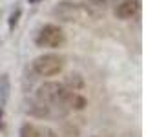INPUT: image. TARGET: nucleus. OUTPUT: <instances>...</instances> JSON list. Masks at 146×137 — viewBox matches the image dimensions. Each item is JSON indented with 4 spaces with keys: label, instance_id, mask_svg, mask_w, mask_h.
I'll use <instances>...</instances> for the list:
<instances>
[{
    "label": "nucleus",
    "instance_id": "obj_1",
    "mask_svg": "<svg viewBox=\"0 0 146 137\" xmlns=\"http://www.w3.org/2000/svg\"><path fill=\"white\" fill-rule=\"evenodd\" d=\"M66 93H68V88L60 82H44V84L38 86V90H36V97L40 102L48 104L49 108L55 106V108H62L64 112H66V108H64V99H66Z\"/></svg>",
    "mask_w": 146,
    "mask_h": 137
},
{
    "label": "nucleus",
    "instance_id": "obj_9",
    "mask_svg": "<svg viewBox=\"0 0 146 137\" xmlns=\"http://www.w3.org/2000/svg\"><path fill=\"white\" fill-rule=\"evenodd\" d=\"M84 84H86L84 77H82L80 73H70V75L66 77V80H64V86L71 91H80L84 88Z\"/></svg>",
    "mask_w": 146,
    "mask_h": 137
},
{
    "label": "nucleus",
    "instance_id": "obj_15",
    "mask_svg": "<svg viewBox=\"0 0 146 137\" xmlns=\"http://www.w3.org/2000/svg\"><path fill=\"white\" fill-rule=\"evenodd\" d=\"M27 2H29V4H33V6H35V4H40V2H44V0H27Z\"/></svg>",
    "mask_w": 146,
    "mask_h": 137
},
{
    "label": "nucleus",
    "instance_id": "obj_14",
    "mask_svg": "<svg viewBox=\"0 0 146 137\" xmlns=\"http://www.w3.org/2000/svg\"><path fill=\"white\" fill-rule=\"evenodd\" d=\"M0 130H4V108L0 106Z\"/></svg>",
    "mask_w": 146,
    "mask_h": 137
},
{
    "label": "nucleus",
    "instance_id": "obj_8",
    "mask_svg": "<svg viewBox=\"0 0 146 137\" xmlns=\"http://www.w3.org/2000/svg\"><path fill=\"white\" fill-rule=\"evenodd\" d=\"M26 112L29 113V115H33V117H38V119H44V117H49V115H51V108H49L48 104L40 102L38 99L31 100V102L27 104Z\"/></svg>",
    "mask_w": 146,
    "mask_h": 137
},
{
    "label": "nucleus",
    "instance_id": "obj_12",
    "mask_svg": "<svg viewBox=\"0 0 146 137\" xmlns=\"http://www.w3.org/2000/svg\"><path fill=\"white\" fill-rule=\"evenodd\" d=\"M20 137H36V126L31 122H24L20 128Z\"/></svg>",
    "mask_w": 146,
    "mask_h": 137
},
{
    "label": "nucleus",
    "instance_id": "obj_4",
    "mask_svg": "<svg viewBox=\"0 0 146 137\" xmlns=\"http://www.w3.org/2000/svg\"><path fill=\"white\" fill-rule=\"evenodd\" d=\"M82 7L80 4H75L71 0H62L51 9V15L62 22H77L82 17Z\"/></svg>",
    "mask_w": 146,
    "mask_h": 137
},
{
    "label": "nucleus",
    "instance_id": "obj_3",
    "mask_svg": "<svg viewBox=\"0 0 146 137\" xmlns=\"http://www.w3.org/2000/svg\"><path fill=\"white\" fill-rule=\"evenodd\" d=\"M66 40V35H64L62 27L57 24H44L36 33L35 44L38 48H60Z\"/></svg>",
    "mask_w": 146,
    "mask_h": 137
},
{
    "label": "nucleus",
    "instance_id": "obj_6",
    "mask_svg": "<svg viewBox=\"0 0 146 137\" xmlns=\"http://www.w3.org/2000/svg\"><path fill=\"white\" fill-rule=\"evenodd\" d=\"M141 11V0H121L115 6V17L121 20H128L139 15Z\"/></svg>",
    "mask_w": 146,
    "mask_h": 137
},
{
    "label": "nucleus",
    "instance_id": "obj_5",
    "mask_svg": "<svg viewBox=\"0 0 146 137\" xmlns=\"http://www.w3.org/2000/svg\"><path fill=\"white\" fill-rule=\"evenodd\" d=\"M115 4V0H84L82 11L88 13V17L91 18H100L102 15H106V11Z\"/></svg>",
    "mask_w": 146,
    "mask_h": 137
},
{
    "label": "nucleus",
    "instance_id": "obj_7",
    "mask_svg": "<svg viewBox=\"0 0 146 137\" xmlns=\"http://www.w3.org/2000/svg\"><path fill=\"white\" fill-rule=\"evenodd\" d=\"M86 106H88V100H86V97L79 95L77 91L68 90L66 99H64V108H66V110H84Z\"/></svg>",
    "mask_w": 146,
    "mask_h": 137
},
{
    "label": "nucleus",
    "instance_id": "obj_11",
    "mask_svg": "<svg viewBox=\"0 0 146 137\" xmlns=\"http://www.w3.org/2000/svg\"><path fill=\"white\" fill-rule=\"evenodd\" d=\"M20 17H22V7H20V6H17V7L11 11L9 18H7L9 31H15V27H17V24H18V20H20Z\"/></svg>",
    "mask_w": 146,
    "mask_h": 137
},
{
    "label": "nucleus",
    "instance_id": "obj_2",
    "mask_svg": "<svg viewBox=\"0 0 146 137\" xmlns=\"http://www.w3.org/2000/svg\"><path fill=\"white\" fill-rule=\"evenodd\" d=\"M31 68H33V71L38 77H53V75H58L62 71L64 59L57 53H44V55L35 59Z\"/></svg>",
    "mask_w": 146,
    "mask_h": 137
},
{
    "label": "nucleus",
    "instance_id": "obj_13",
    "mask_svg": "<svg viewBox=\"0 0 146 137\" xmlns=\"http://www.w3.org/2000/svg\"><path fill=\"white\" fill-rule=\"evenodd\" d=\"M36 137H58V135L49 126H36Z\"/></svg>",
    "mask_w": 146,
    "mask_h": 137
},
{
    "label": "nucleus",
    "instance_id": "obj_10",
    "mask_svg": "<svg viewBox=\"0 0 146 137\" xmlns=\"http://www.w3.org/2000/svg\"><path fill=\"white\" fill-rule=\"evenodd\" d=\"M9 91H11V84H9V77L7 75H0V106L7 102L9 99Z\"/></svg>",
    "mask_w": 146,
    "mask_h": 137
}]
</instances>
